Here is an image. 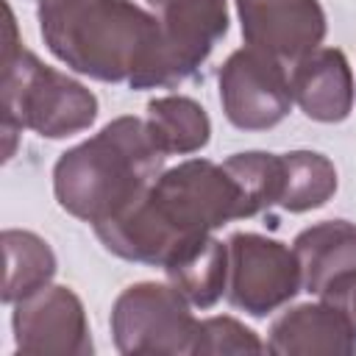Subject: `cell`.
<instances>
[{"label": "cell", "instance_id": "1", "mask_svg": "<svg viewBox=\"0 0 356 356\" xmlns=\"http://www.w3.org/2000/svg\"><path fill=\"white\" fill-rule=\"evenodd\" d=\"M231 220H245L231 172L209 159H186L161 170L125 211L95 225V234L108 253L164 270L186 245Z\"/></svg>", "mask_w": 356, "mask_h": 356}, {"label": "cell", "instance_id": "2", "mask_svg": "<svg viewBox=\"0 0 356 356\" xmlns=\"http://www.w3.org/2000/svg\"><path fill=\"white\" fill-rule=\"evenodd\" d=\"M161 170L164 153L153 142L147 122L128 114L58 156L53 192L67 214L95 228L125 211Z\"/></svg>", "mask_w": 356, "mask_h": 356}, {"label": "cell", "instance_id": "3", "mask_svg": "<svg viewBox=\"0 0 356 356\" xmlns=\"http://www.w3.org/2000/svg\"><path fill=\"white\" fill-rule=\"evenodd\" d=\"M39 33L72 72L103 83H128L150 64L159 19L134 0H42Z\"/></svg>", "mask_w": 356, "mask_h": 356}, {"label": "cell", "instance_id": "4", "mask_svg": "<svg viewBox=\"0 0 356 356\" xmlns=\"http://www.w3.org/2000/svg\"><path fill=\"white\" fill-rule=\"evenodd\" d=\"M6 47L0 67L3 122L28 128L44 139L75 136L97 120V97L81 81L42 64L17 36V19L6 3Z\"/></svg>", "mask_w": 356, "mask_h": 356}, {"label": "cell", "instance_id": "5", "mask_svg": "<svg viewBox=\"0 0 356 356\" xmlns=\"http://www.w3.org/2000/svg\"><path fill=\"white\" fill-rule=\"evenodd\" d=\"M159 19V42L150 64L131 89H172L189 81L228 33L225 0H150Z\"/></svg>", "mask_w": 356, "mask_h": 356}, {"label": "cell", "instance_id": "6", "mask_svg": "<svg viewBox=\"0 0 356 356\" xmlns=\"http://www.w3.org/2000/svg\"><path fill=\"white\" fill-rule=\"evenodd\" d=\"M111 337L120 353H192L197 320L192 303L172 286L139 281L125 286L111 306Z\"/></svg>", "mask_w": 356, "mask_h": 356}, {"label": "cell", "instance_id": "7", "mask_svg": "<svg viewBox=\"0 0 356 356\" xmlns=\"http://www.w3.org/2000/svg\"><path fill=\"white\" fill-rule=\"evenodd\" d=\"M300 289V264L289 245L253 231H236L228 239L225 298L234 309L250 317H267Z\"/></svg>", "mask_w": 356, "mask_h": 356}, {"label": "cell", "instance_id": "8", "mask_svg": "<svg viewBox=\"0 0 356 356\" xmlns=\"http://www.w3.org/2000/svg\"><path fill=\"white\" fill-rule=\"evenodd\" d=\"M217 83L222 114L239 131L275 128L295 103L286 67L250 44L222 61Z\"/></svg>", "mask_w": 356, "mask_h": 356}, {"label": "cell", "instance_id": "9", "mask_svg": "<svg viewBox=\"0 0 356 356\" xmlns=\"http://www.w3.org/2000/svg\"><path fill=\"white\" fill-rule=\"evenodd\" d=\"M14 348L25 356H89L95 350L86 309L70 286L47 284L14 303Z\"/></svg>", "mask_w": 356, "mask_h": 356}, {"label": "cell", "instance_id": "10", "mask_svg": "<svg viewBox=\"0 0 356 356\" xmlns=\"http://www.w3.org/2000/svg\"><path fill=\"white\" fill-rule=\"evenodd\" d=\"M245 44L295 67L325 39L328 22L320 0H236Z\"/></svg>", "mask_w": 356, "mask_h": 356}, {"label": "cell", "instance_id": "11", "mask_svg": "<svg viewBox=\"0 0 356 356\" xmlns=\"http://www.w3.org/2000/svg\"><path fill=\"white\" fill-rule=\"evenodd\" d=\"M267 350L278 356H350L356 353V328L325 300L300 303L273 320Z\"/></svg>", "mask_w": 356, "mask_h": 356}, {"label": "cell", "instance_id": "12", "mask_svg": "<svg viewBox=\"0 0 356 356\" xmlns=\"http://www.w3.org/2000/svg\"><path fill=\"white\" fill-rule=\"evenodd\" d=\"M292 100L314 122H342L353 111V72L339 47H317L289 75Z\"/></svg>", "mask_w": 356, "mask_h": 356}, {"label": "cell", "instance_id": "13", "mask_svg": "<svg viewBox=\"0 0 356 356\" xmlns=\"http://www.w3.org/2000/svg\"><path fill=\"white\" fill-rule=\"evenodd\" d=\"M303 289L320 295L331 281L356 270V222L323 220L292 239Z\"/></svg>", "mask_w": 356, "mask_h": 356}, {"label": "cell", "instance_id": "14", "mask_svg": "<svg viewBox=\"0 0 356 356\" xmlns=\"http://www.w3.org/2000/svg\"><path fill=\"white\" fill-rule=\"evenodd\" d=\"M164 273L195 309H211L228 286V242L209 234L186 245Z\"/></svg>", "mask_w": 356, "mask_h": 356}, {"label": "cell", "instance_id": "15", "mask_svg": "<svg viewBox=\"0 0 356 356\" xmlns=\"http://www.w3.org/2000/svg\"><path fill=\"white\" fill-rule=\"evenodd\" d=\"M145 122L164 156L197 153L211 139V120L206 108L186 95H164L150 100Z\"/></svg>", "mask_w": 356, "mask_h": 356}, {"label": "cell", "instance_id": "16", "mask_svg": "<svg viewBox=\"0 0 356 356\" xmlns=\"http://www.w3.org/2000/svg\"><path fill=\"white\" fill-rule=\"evenodd\" d=\"M3 256H6V281L3 303H17L31 292L47 286L56 275L53 248L33 231L6 228L3 231Z\"/></svg>", "mask_w": 356, "mask_h": 356}, {"label": "cell", "instance_id": "17", "mask_svg": "<svg viewBox=\"0 0 356 356\" xmlns=\"http://www.w3.org/2000/svg\"><path fill=\"white\" fill-rule=\"evenodd\" d=\"M284 161V189L278 206L292 214H303L325 206L337 192V167L328 156L317 150H289L281 153Z\"/></svg>", "mask_w": 356, "mask_h": 356}, {"label": "cell", "instance_id": "18", "mask_svg": "<svg viewBox=\"0 0 356 356\" xmlns=\"http://www.w3.org/2000/svg\"><path fill=\"white\" fill-rule=\"evenodd\" d=\"M222 167L231 172V178L239 186L245 220L278 206L281 189H284V161L281 153H264V150H245L234 153L222 161Z\"/></svg>", "mask_w": 356, "mask_h": 356}, {"label": "cell", "instance_id": "19", "mask_svg": "<svg viewBox=\"0 0 356 356\" xmlns=\"http://www.w3.org/2000/svg\"><path fill=\"white\" fill-rule=\"evenodd\" d=\"M267 342L259 339L253 328L239 323L236 317L217 314L197 320L192 356H225V353H264Z\"/></svg>", "mask_w": 356, "mask_h": 356}, {"label": "cell", "instance_id": "20", "mask_svg": "<svg viewBox=\"0 0 356 356\" xmlns=\"http://www.w3.org/2000/svg\"><path fill=\"white\" fill-rule=\"evenodd\" d=\"M317 298L325 300V303H331V306H337L350 320V325L356 328V270L339 275L337 281H331Z\"/></svg>", "mask_w": 356, "mask_h": 356}, {"label": "cell", "instance_id": "21", "mask_svg": "<svg viewBox=\"0 0 356 356\" xmlns=\"http://www.w3.org/2000/svg\"><path fill=\"white\" fill-rule=\"evenodd\" d=\"M39 3H42V0H39Z\"/></svg>", "mask_w": 356, "mask_h": 356}]
</instances>
